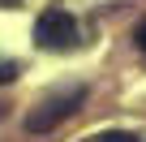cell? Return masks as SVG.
<instances>
[{
  "instance_id": "2",
  "label": "cell",
  "mask_w": 146,
  "mask_h": 142,
  "mask_svg": "<svg viewBox=\"0 0 146 142\" xmlns=\"http://www.w3.org/2000/svg\"><path fill=\"white\" fill-rule=\"evenodd\" d=\"M73 35H78V22H73V13H69V9H60V5L43 9V13H39V22H35V39H39V47H47V52L69 47V43H73Z\"/></svg>"
},
{
  "instance_id": "5",
  "label": "cell",
  "mask_w": 146,
  "mask_h": 142,
  "mask_svg": "<svg viewBox=\"0 0 146 142\" xmlns=\"http://www.w3.org/2000/svg\"><path fill=\"white\" fill-rule=\"evenodd\" d=\"M133 39H137V47H142V52H146V22H142V26H137V35H133Z\"/></svg>"
},
{
  "instance_id": "4",
  "label": "cell",
  "mask_w": 146,
  "mask_h": 142,
  "mask_svg": "<svg viewBox=\"0 0 146 142\" xmlns=\"http://www.w3.org/2000/svg\"><path fill=\"white\" fill-rule=\"evenodd\" d=\"M13 78H17V69L13 65H0V82H13Z\"/></svg>"
},
{
  "instance_id": "3",
  "label": "cell",
  "mask_w": 146,
  "mask_h": 142,
  "mask_svg": "<svg viewBox=\"0 0 146 142\" xmlns=\"http://www.w3.org/2000/svg\"><path fill=\"white\" fill-rule=\"evenodd\" d=\"M99 142H137V138H133V133H125V129H112V133H103Z\"/></svg>"
},
{
  "instance_id": "1",
  "label": "cell",
  "mask_w": 146,
  "mask_h": 142,
  "mask_svg": "<svg viewBox=\"0 0 146 142\" xmlns=\"http://www.w3.org/2000/svg\"><path fill=\"white\" fill-rule=\"evenodd\" d=\"M82 103H86V91H82V86H73V91H64V95H52V99H43V103L26 116V129H30V133H47V129H56L60 121H69Z\"/></svg>"
}]
</instances>
